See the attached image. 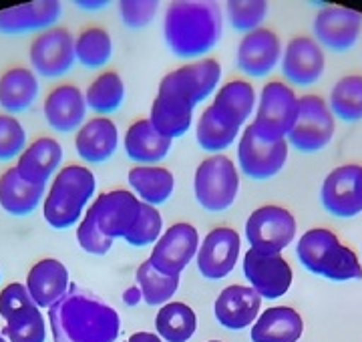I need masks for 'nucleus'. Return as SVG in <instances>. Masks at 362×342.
Segmentation results:
<instances>
[{"instance_id":"79ce46f5","label":"nucleus","mask_w":362,"mask_h":342,"mask_svg":"<svg viewBox=\"0 0 362 342\" xmlns=\"http://www.w3.org/2000/svg\"><path fill=\"white\" fill-rule=\"evenodd\" d=\"M26 149V129L8 113H0V161L18 159Z\"/></svg>"},{"instance_id":"a211bd4d","label":"nucleus","mask_w":362,"mask_h":342,"mask_svg":"<svg viewBox=\"0 0 362 342\" xmlns=\"http://www.w3.org/2000/svg\"><path fill=\"white\" fill-rule=\"evenodd\" d=\"M262 312V298L252 286L232 284L221 290L214 304V316L226 330L240 332L252 326Z\"/></svg>"},{"instance_id":"dca6fc26","label":"nucleus","mask_w":362,"mask_h":342,"mask_svg":"<svg viewBox=\"0 0 362 342\" xmlns=\"http://www.w3.org/2000/svg\"><path fill=\"white\" fill-rule=\"evenodd\" d=\"M362 30V14L344 6H324L314 18V37L320 47L334 53L350 51Z\"/></svg>"},{"instance_id":"c9c22d12","label":"nucleus","mask_w":362,"mask_h":342,"mask_svg":"<svg viewBox=\"0 0 362 342\" xmlns=\"http://www.w3.org/2000/svg\"><path fill=\"white\" fill-rule=\"evenodd\" d=\"M328 107L332 115L346 123L362 119V75H346L330 91Z\"/></svg>"},{"instance_id":"c03bdc74","label":"nucleus","mask_w":362,"mask_h":342,"mask_svg":"<svg viewBox=\"0 0 362 342\" xmlns=\"http://www.w3.org/2000/svg\"><path fill=\"white\" fill-rule=\"evenodd\" d=\"M30 304H35V300L26 288V284L11 282L0 290V316L4 320H8L11 316L16 314L18 310H23L26 306H30Z\"/></svg>"},{"instance_id":"6ab92c4d","label":"nucleus","mask_w":362,"mask_h":342,"mask_svg":"<svg viewBox=\"0 0 362 342\" xmlns=\"http://www.w3.org/2000/svg\"><path fill=\"white\" fill-rule=\"evenodd\" d=\"M282 73L290 83L308 87L322 79L326 57L322 47L312 37H296L286 45L282 53Z\"/></svg>"},{"instance_id":"f03ea898","label":"nucleus","mask_w":362,"mask_h":342,"mask_svg":"<svg viewBox=\"0 0 362 342\" xmlns=\"http://www.w3.org/2000/svg\"><path fill=\"white\" fill-rule=\"evenodd\" d=\"M141 213V199L129 189H109L97 196L85 218L77 225L81 250L90 256H105L117 237L125 240L137 224Z\"/></svg>"},{"instance_id":"a18cd8bd","label":"nucleus","mask_w":362,"mask_h":342,"mask_svg":"<svg viewBox=\"0 0 362 342\" xmlns=\"http://www.w3.org/2000/svg\"><path fill=\"white\" fill-rule=\"evenodd\" d=\"M143 300V294L141 288L135 284V286H129V288L123 292V302L127 304V306H137V304Z\"/></svg>"},{"instance_id":"c756f323","label":"nucleus","mask_w":362,"mask_h":342,"mask_svg":"<svg viewBox=\"0 0 362 342\" xmlns=\"http://www.w3.org/2000/svg\"><path fill=\"white\" fill-rule=\"evenodd\" d=\"M47 196V185H37L26 182L16 167H8L0 175V208L23 218L39 208Z\"/></svg>"},{"instance_id":"b1692460","label":"nucleus","mask_w":362,"mask_h":342,"mask_svg":"<svg viewBox=\"0 0 362 342\" xmlns=\"http://www.w3.org/2000/svg\"><path fill=\"white\" fill-rule=\"evenodd\" d=\"M63 161V145L52 137H39L16 159V170L26 182L37 185H47L52 175L59 173Z\"/></svg>"},{"instance_id":"20e7f679","label":"nucleus","mask_w":362,"mask_h":342,"mask_svg":"<svg viewBox=\"0 0 362 342\" xmlns=\"http://www.w3.org/2000/svg\"><path fill=\"white\" fill-rule=\"evenodd\" d=\"M97 179L85 165H65L52 177V184L42 201V218L52 230H69L83 220L95 196Z\"/></svg>"},{"instance_id":"2eb2a0df","label":"nucleus","mask_w":362,"mask_h":342,"mask_svg":"<svg viewBox=\"0 0 362 342\" xmlns=\"http://www.w3.org/2000/svg\"><path fill=\"white\" fill-rule=\"evenodd\" d=\"M195 107L197 105L189 97L177 91L165 79H161L151 111H149V121L163 137L173 141L189 131L194 123Z\"/></svg>"},{"instance_id":"37998d69","label":"nucleus","mask_w":362,"mask_h":342,"mask_svg":"<svg viewBox=\"0 0 362 342\" xmlns=\"http://www.w3.org/2000/svg\"><path fill=\"white\" fill-rule=\"evenodd\" d=\"M159 11V2L156 0H123L119 2V13L125 27L131 30L149 27Z\"/></svg>"},{"instance_id":"72a5a7b5","label":"nucleus","mask_w":362,"mask_h":342,"mask_svg":"<svg viewBox=\"0 0 362 342\" xmlns=\"http://www.w3.org/2000/svg\"><path fill=\"white\" fill-rule=\"evenodd\" d=\"M125 99V83L115 71H105L90 83L85 91V101L99 117L115 113Z\"/></svg>"},{"instance_id":"473e14b6","label":"nucleus","mask_w":362,"mask_h":342,"mask_svg":"<svg viewBox=\"0 0 362 342\" xmlns=\"http://www.w3.org/2000/svg\"><path fill=\"white\" fill-rule=\"evenodd\" d=\"M156 332L163 342H187L197 332V314L185 302L163 304L156 316Z\"/></svg>"},{"instance_id":"f257e3e1","label":"nucleus","mask_w":362,"mask_h":342,"mask_svg":"<svg viewBox=\"0 0 362 342\" xmlns=\"http://www.w3.org/2000/svg\"><path fill=\"white\" fill-rule=\"evenodd\" d=\"M54 342H117L121 316L111 304L71 282L66 294L49 308Z\"/></svg>"},{"instance_id":"c85d7f7f","label":"nucleus","mask_w":362,"mask_h":342,"mask_svg":"<svg viewBox=\"0 0 362 342\" xmlns=\"http://www.w3.org/2000/svg\"><path fill=\"white\" fill-rule=\"evenodd\" d=\"M171 143L173 141L157 131L149 119L133 121L123 137L127 158L139 165H156L157 161L168 158Z\"/></svg>"},{"instance_id":"393cba45","label":"nucleus","mask_w":362,"mask_h":342,"mask_svg":"<svg viewBox=\"0 0 362 342\" xmlns=\"http://www.w3.org/2000/svg\"><path fill=\"white\" fill-rule=\"evenodd\" d=\"M163 79L199 105L216 91L221 79V65L216 59H202L171 71Z\"/></svg>"},{"instance_id":"423d86ee","label":"nucleus","mask_w":362,"mask_h":342,"mask_svg":"<svg viewBox=\"0 0 362 342\" xmlns=\"http://www.w3.org/2000/svg\"><path fill=\"white\" fill-rule=\"evenodd\" d=\"M240 191V171L232 159L216 153L204 159L194 175V196L207 211H226L232 208Z\"/></svg>"},{"instance_id":"aec40b11","label":"nucleus","mask_w":362,"mask_h":342,"mask_svg":"<svg viewBox=\"0 0 362 342\" xmlns=\"http://www.w3.org/2000/svg\"><path fill=\"white\" fill-rule=\"evenodd\" d=\"M87 111L89 107L85 101V93L71 83L51 89L42 105L47 123L59 133H77L85 125Z\"/></svg>"},{"instance_id":"412c9836","label":"nucleus","mask_w":362,"mask_h":342,"mask_svg":"<svg viewBox=\"0 0 362 342\" xmlns=\"http://www.w3.org/2000/svg\"><path fill=\"white\" fill-rule=\"evenodd\" d=\"M358 170L361 165L349 163V165H340L326 175L322 189H320V201H322L324 210L332 213L334 218L349 220L362 211L361 204L356 199V187H354Z\"/></svg>"},{"instance_id":"f3484780","label":"nucleus","mask_w":362,"mask_h":342,"mask_svg":"<svg viewBox=\"0 0 362 342\" xmlns=\"http://www.w3.org/2000/svg\"><path fill=\"white\" fill-rule=\"evenodd\" d=\"M282 61V42L280 37L270 28H256L244 35L238 45L235 63L247 77L262 79L268 77Z\"/></svg>"},{"instance_id":"58836bf2","label":"nucleus","mask_w":362,"mask_h":342,"mask_svg":"<svg viewBox=\"0 0 362 342\" xmlns=\"http://www.w3.org/2000/svg\"><path fill=\"white\" fill-rule=\"evenodd\" d=\"M238 135H240V129H233V127H228L226 123H221L220 119L214 115L211 107H207L199 115L195 139H197V145L207 153L216 155V153L226 151L238 139Z\"/></svg>"},{"instance_id":"8fccbe9b","label":"nucleus","mask_w":362,"mask_h":342,"mask_svg":"<svg viewBox=\"0 0 362 342\" xmlns=\"http://www.w3.org/2000/svg\"><path fill=\"white\" fill-rule=\"evenodd\" d=\"M0 342H8L6 338H4V336H2V332H0Z\"/></svg>"},{"instance_id":"7c9ffc66","label":"nucleus","mask_w":362,"mask_h":342,"mask_svg":"<svg viewBox=\"0 0 362 342\" xmlns=\"http://www.w3.org/2000/svg\"><path fill=\"white\" fill-rule=\"evenodd\" d=\"M40 85L37 73L26 66H13L0 77V107L13 115L30 109L39 97Z\"/></svg>"},{"instance_id":"09e8293b","label":"nucleus","mask_w":362,"mask_h":342,"mask_svg":"<svg viewBox=\"0 0 362 342\" xmlns=\"http://www.w3.org/2000/svg\"><path fill=\"white\" fill-rule=\"evenodd\" d=\"M354 187H356V199H358V204H361L362 208V165L361 170H358V175H356V184H354Z\"/></svg>"},{"instance_id":"4be33fe9","label":"nucleus","mask_w":362,"mask_h":342,"mask_svg":"<svg viewBox=\"0 0 362 342\" xmlns=\"http://www.w3.org/2000/svg\"><path fill=\"white\" fill-rule=\"evenodd\" d=\"M63 4L59 0L26 2L21 6L0 11V33L2 35H26L33 30H49L61 18Z\"/></svg>"},{"instance_id":"9d476101","label":"nucleus","mask_w":362,"mask_h":342,"mask_svg":"<svg viewBox=\"0 0 362 342\" xmlns=\"http://www.w3.org/2000/svg\"><path fill=\"white\" fill-rule=\"evenodd\" d=\"M244 278L258 292L262 300H278L288 294L294 282V272L282 254L250 248L242 262Z\"/></svg>"},{"instance_id":"7ed1b4c3","label":"nucleus","mask_w":362,"mask_h":342,"mask_svg":"<svg viewBox=\"0 0 362 342\" xmlns=\"http://www.w3.org/2000/svg\"><path fill=\"white\" fill-rule=\"evenodd\" d=\"M221 8L218 2H171L163 18V37L169 51L180 59H199L221 39Z\"/></svg>"},{"instance_id":"bb28decb","label":"nucleus","mask_w":362,"mask_h":342,"mask_svg":"<svg viewBox=\"0 0 362 342\" xmlns=\"http://www.w3.org/2000/svg\"><path fill=\"white\" fill-rule=\"evenodd\" d=\"M304 334V320L292 306H270L252 324V342H298Z\"/></svg>"},{"instance_id":"ea45409f","label":"nucleus","mask_w":362,"mask_h":342,"mask_svg":"<svg viewBox=\"0 0 362 342\" xmlns=\"http://www.w3.org/2000/svg\"><path fill=\"white\" fill-rule=\"evenodd\" d=\"M230 27L235 33H252L262 28V23L268 14V2L264 0H232L226 4Z\"/></svg>"},{"instance_id":"0eeeda50","label":"nucleus","mask_w":362,"mask_h":342,"mask_svg":"<svg viewBox=\"0 0 362 342\" xmlns=\"http://www.w3.org/2000/svg\"><path fill=\"white\" fill-rule=\"evenodd\" d=\"M300 97L282 81H270L259 95L258 111L252 127L268 141L286 139L298 119Z\"/></svg>"},{"instance_id":"4c0bfd02","label":"nucleus","mask_w":362,"mask_h":342,"mask_svg":"<svg viewBox=\"0 0 362 342\" xmlns=\"http://www.w3.org/2000/svg\"><path fill=\"white\" fill-rule=\"evenodd\" d=\"M75 57L87 69L107 65L113 57V39L103 27L85 28L75 39Z\"/></svg>"},{"instance_id":"de8ad7c7","label":"nucleus","mask_w":362,"mask_h":342,"mask_svg":"<svg viewBox=\"0 0 362 342\" xmlns=\"http://www.w3.org/2000/svg\"><path fill=\"white\" fill-rule=\"evenodd\" d=\"M77 6L78 8H83V11H101V8H105L107 6V2H89V0H81V2H77Z\"/></svg>"},{"instance_id":"49530a36","label":"nucleus","mask_w":362,"mask_h":342,"mask_svg":"<svg viewBox=\"0 0 362 342\" xmlns=\"http://www.w3.org/2000/svg\"><path fill=\"white\" fill-rule=\"evenodd\" d=\"M127 342H163V338L159 334H153V332L139 330V332H133Z\"/></svg>"},{"instance_id":"6e6552de","label":"nucleus","mask_w":362,"mask_h":342,"mask_svg":"<svg viewBox=\"0 0 362 342\" xmlns=\"http://www.w3.org/2000/svg\"><path fill=\"white\" fill-rule=\"evenodd\" d=\"M334 131L337 121L326 101L318 95H304L300 97L296 123L286 139L302 153H316L330 145Z\"/></svg>"},{"instance_id":"a19ab883","label":"nucleus","mask_w":362,"mask_h":342,"mask_svg":"<svg viewBox=\"0 0 362 342\" xmlns=\"http://www.w3.org/2000/svg\"><path fill=\"white\" fill-rule=\"evenodd\" d=\"M163 234V218L156 206L143 204L141 201V213L137 224L133 225L129 236L125 237V242L133 248H145L156 244L157 240Z\"/></svg>"},{"instance_id":"2f4dec72","label":"nucleus","mask_w":362,"mask_h":342,"mask_svg":"<svg viewBox=\"0 0 362 342\" xmlns=\"http://www.w3.org/2000/svg\"><path fill=\"white\" fill-rule=\"evenodd\" d=\"M127 182L131 189L143 204L149 206H161L165 204L173 189H175V177L168 167L159 165H135L127 173Z\"/></svg>"},{"instance_id":"a878e982","label":"nucleus","mask_w":362,"mask_h":342,"mask_svg":"<svg viewBox=\"0 0 362 342\" xmlns=\"http://www.w3.org/2000/svg\"><path fill=\"white\" fill-rule=\"evenodd\" d=\"M209 107L221 123L233 129H242L246 119L256 109V89L252 83L244 79L228 81L216 93L214 103Z\"/></svg>"},{"instance_id":"f704fd0d","label":"nucleus","mask_w":362,"mask_h":342,"mask_svg":"<svg viewBox=\"0 0 362 342\" xmlns=\"http://www.w3.org/2000/svg\"><path fill=\"white\" fill-rule=\"evenodd\" d=\"M135 280H137V286L141 288L143 302L149 304V306H159L161 308L163 304L171 302L173 294L180 288L181 276L163 274L149 260H145L137 268Z\"/></svg>"},{"instance_id":"3c124183","label":"nucleus","mask_w":362,"mask_h":342,"mask_svg":"<svg viewBox=\"0 0 362 342\" xmlns=\"http://www.w3.org/2000/svg\"><path fill=\"white\" fill-rule=\"evenodd\" d=\"M207 342H223V341H207Z\"/></svg>"},{"instance_id":"ddd939ff","label":"nucleus","mask_w":362,"mask_h":342,"mask_svg":"<svg viewBox=\"0 0 362 342\" xmlns=\"http://www.w3.org/2000/svg\"><path fill=\"white\" fill-rule=\"evenodd\" d=\"M199 244H202V237H199L197 228L187 222H177V224L169 225L153 244L149 262L163 274L181 276V272L197 256Z\"/></svg>"},{"instance_id":"5701e85b","label":"nucleus","mask_w":362,"mask_h":342,"mask_svg":"<svg viewBox=\"0 0 362 342\" xmlns=\"http://www.w3.org/2000/svg\"><path fill=\"white\" fill-rule=\"evenodd\" d=\"M26 288L39 308H51L66 294L71 286L69 270L57 258H45L35 264L26 274Z\"/></svg>"},{"instance_id":"39448f33","label":"nucleus","mask_w":362,"mask_h":342,"mask_svg":"<svg viewBox=\"0 0 362 342\" xmlns=\"http://www.w3.org/2000/svg\"><path fill=\"white\" fill-rule=\"evenodd\" d=\"M296 256L314 276L332 282L362 280V264L356 252L344 246L332 230L312 228L304 232L296 244Z\"/></svg>"},{"instance_id":"9b49d317","label":"nucleus","mask_w":362,"mask_h":342,"mask_svg":"<svg viewBox=\"0 0 362 342\" xmlns=\"http://www.w3.org/2000/svg\"><path fill=\"white\" fill-rule=\"evenodd\" d=\"M290 145L288 139L268 141L247 125L238 143V165L250 179H270L286 165Z\"/></svg>"},{"instance_id":"f8f14e48","label":"nucleus","mask_w":362,"mask_h":342,"mask_svg":"<svg viewBox=\"0 0 362 342\" xmlns=\"http://www.w3.org/2000/svg\"><path fill=\"white\" fill-rule=\"evenodd\" d=\"M28 59H30L35 73L40 77H45V79L63 77L77 63L73 33L59 27L39 33L30 42Z\"/></svg>"},{"instance_id":"cd10ccee","label":"nucleus","mask_w":362,"mask_h":342,"mask_svg":"<svg viewBox=\"0 0 362 342\" xmlns=\"http://www.w3.org/2000/svg\"><path fill=\"white\" fill-rule=\"evenodd\" d=\"M119 147V129L109 117H95L85 121L75 135L77 155L89 163H103L115 155Z\"/></svg>"},{"instance_id":"e433bc0d","label":"nucleus","mask_w":362,"mask_h":342,"mask_svg":"<svg viewBox=\"0 0 362 342\" xmlns=\"http://www.w3.org/2000/svg\"><path fill=\"white\" fill-rule=\"evenodd\" d=\"M2 336L8 342H45L47 341V320L37 304L18 310L4 320Z\"/></svg>"},{"instance_id":"1a4fd4ad","label":"nucleus","mask_w":362,"mask_h":342,"mask_svg":"<svg viewBox=\"0 0 362 342\" xmlns=\"http://www.w3.org/2000/svg\"><path fill=\"white\" fill-rule=\"evenodd\" d=\"M298 224L294 213L282 206H262L250 213L246 222V240L250 248L282 254L296 240Z\"/></svg>"},{"instance_id":"4468645a","label":"nucleus","mask_w":362,"mask_h":342,"mask_svg":"<svg viewBox=\"0 0 362 342\" xmlns=\"http://www.w3.org/2000/svg\"><path fill=\"white\" fill-rule=\"evenodd\" d=\"M240 252H242V237L233 228L228 225L214 228L199 244V250L195 256L197 270L207 280H223L233 272L235 264L240 260Z\"/></svg>"}]
</instances>
